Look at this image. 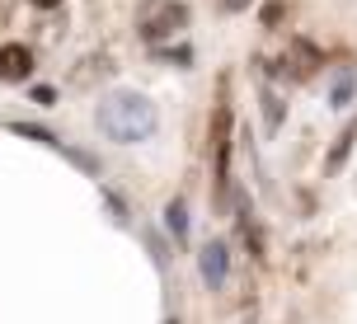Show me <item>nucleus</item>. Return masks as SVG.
<instances>
[{"mask_svg": "<svg viewBox=\"0 0 357 324\" xmlns=\"http://www.w3.org/2000/svg\"><path fill=\"white\" fill-rule=\"evenodd\" d=\"M94 123H99V132H104L108 141L137 146V141H146V137L160 127V113H155V104H151L146 94L118 90V94H108V99H99V108H94Z\"/></svg>", "mask_w": 357, "mask_h": 324, "instance_id": "nucleus-1", "label": "nucleus"}, {"mask_svg": "<svg viewBox=\"0 0 357 324\" xmlns=\"http://www.w3.org/2000/svg\"><path fill=\"white\" fill-rule=\"evenodd\" d=\"M353 85H357V71H343L339 80H334V94H329V104H334V108H343L348 99H353Z\"/></svg>", "mask_w": 357, "mask_h": 324, "instance_id": "nucleus-8", "label": "nucleus"}, {"mask_svg": "<svg viewBox=\"0 0 357 324\" xmlns=\"http://www.w3.org/2000/svg\"><path fill=\"white\" fill-rule=\"evenodd\" d=\"M29 71H33V52L29 47H19V43L0 47V80H29Z\"/></svg>", "mask_w": 357, "mask_h": 324, "instance_id": "nucleus-5", "label": "nucleus"}, {"mask_svg": "<svg viewBox=\"0 0 357 324\" xmlns=\"http://www.w3.org/2000/svg\"><path fill=\"white\" fill-rule=\"evenodd\" d=\"M165 324H178V320H165Z\"/></svg>", "mask_w": 357, "mask_h": 324, "instance_id": "nucleus-12", "label": "nucleus"}, {"mask_svg": "<svg viewBox=\"0 0 357 324\" xmlns=\"http://www.w3.org/2000/svg\"><path fill=\"white\" fill-rule=\"evenodd\" d=\"M29 5H38V10H56L61 0H29Z\"/></svg>", "mask_w": 357, "mask_h": 324, "instance_id": "nucleus-10", "label": "nucleus"}, {"mask_svg": "<svg viewBox=\"0 0 357 324\" xmlns=\"http://www.w3.org/2000/svg\"><path fill=\"white\" fill-rule=\"evenodd\" d=\"M264 118H268V127L282 123V104H278V94H264Z\"/></svg>", "mask_w": 357, "mask_h": 324, "instance_id": "nucleus-9", "label": "nucleus"}, {"mask_svg": "<svg viewBox=\"0 0 357 324\" xmlns=\"http://www.w3.org/2000/svg\"><path fill=\"white\" fill-rule=\"evenodd\" d=\"M197 268H202V282L207 287H226V272H231V249L221 245V240H212V245H202V254H197Z\"/></svg>", "mask_w": 357, "mask_h": 324, "instance_id": "nucleus-4", "label": "nucleus"}, {"mask_svg": "<svg viewBox=\"0 0 357 324\" xmlns=\"http://www.w3.org/2000/svg\"><path fill=\"white\" fill-rule=\"evenodd\" d=\"M353 141H357V123L348 127V132H343V137H339V146L329 151V160H324V169H329V174H334V169H339V164L348 160V151H353Z\"/></svg>", "mask_w": 357, "mask_h": 324, "instance_id": "nucleus-7", "label": "nucleus"}, {"mask_svg": "<svg viewBox=\"0 0 357 324\" xmlns=\"http://www.w3.org/2000/svg\"><path fill=\"white\" fill-rule=\"evenodd\" d=\"M165 226H169V235H174V240H183V235H188V207H183L178 198L165 207Z\"/></svg>", "mask_w": 357, "mask_h": 324, "instance_id": "nucleus-6", "label": "nucleus"}, {"mask_svg": "<svg viewBox=\"0 0 357 324\" xmlns=\"http://www.w3.org/2000/svg\"><path fill=\"white\" fill-rule=\"evenodd\" d=\"M188 29V5L183 0H142L137 5V33L146 43H165Z\"/></svg>", "mask_w": 357, "mask_h": 324, "instance_id": "nucleus-2", "label": "nucleus"}, {"mask_svg": "<svg viewBox=\"0 0 357 324\" xmlns=\"http://www.w3.org/2000/svg\"><path fill=\"white\" fill-rule=\"evenodd\" d=\"M221 5H226V10H245L250 0H221Z\"/></svg>", "mask_w": 357, "mask_h": 324, "instance_id": "nucleus-11", "label": "nucleus"}, {"mask_svg": "<svg viewBox=\"0 0 357 324\" xmlns=\"http://www.w3.org/2000/svg\"><path fill=\"white\" fill-rule=\"evenodd\" d=\"M212 155H216V198H226V179H231V108L226 104L212 118Z\"/></svg>", "mask_w": 357, "mask_h": 324, "instance_id": "nucleus-3", "label": "nucleus"}]
</instances>
